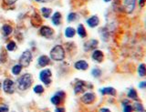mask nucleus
<instances>
[{
    "label": "nucleus",
    "mask_w": 146,
    "mask_h": 112,
    "mask_svg": "<svg viewBox=\"0 0 146 112\" xmlns=\"http://www.w3.org/2000/svg\"><path fill=\"white\" fill-rule=\"evenodd\" d=\"M32 83H33V76L29 73L22 75L17 79V87L21 90H27V89H29L32 86Z\"/></svg>",
    "instance_id": "nucleus-1"
},
{
    "label": "nucleus",
    "mask_w": 146,
    "mask_h": 112,
    "mask_svg": "<svg viewBox=\"0 0 146 112\" xmlns=\"http://www.w3.org/2000/svg\"><path fill=\"white\" fill-rule=\"evenodd\" d=\"M50 59L54 61H62L65 59V50L60 45H56L50 50Z\"/></svg>",
    "instance_id": "nucleus-2"
},
{
    "label": "nucleus",
    "mask_w": 146,
    "mask_h": 112,
    "mask_svg": "<svg viewBox=\"0 0 146 112\" xmlns=\"http://www.w3.org/2000/svg\"><path fill=\"white\" fill-rule=\"evenodd\" d=\"M32 61V53L30 50L27 49L22 53V55L19 57V64L23 67V68H27L29 67V64Z\"/></svg>",
    "instance_id": "nucleus-3"
},
{
    "label": "nucleus",
    "mask_w": 146,
    "mask_h": 112,
    "mask_svg": "<svg viewBox=\"0 0 146 112\" xmlns=\"http://www.w3.org/2000/svg\"><path fill=\"white\" fill-rule=\"evenodd\" d=\"M51 76H52V73H51V70L47 69H43L40 71L39 73V79L42 81L45 85H49L51 83Z\"/></svg>",
    "instance_id": "nucleus-4"
},
{
    "label": "nucleus",
    "mask_w": 146,
    "mask_h": 112,
    "mask_svg": "<svg viewBox=\"0 0 146 112\" xmlns=\"http://www.w3.org/2000/svg\"><path fill=\"white\" fill-rule=\"evenodd\" d=\"M137 0H123V9L128 15H131L134 11Z\"/></svg>",
    "instance_id": "nucleus-5"
},
{
    "label": "nucleus",
    "mask_w": 146,
    "mask_h": 112,
    "mask_svg": "<svg viewBox=\"0 0 146 112\" xmlns=\"http://www.w3.org/2000/svg\"><path fill=\"white\" fill-rule=\"evenodd\" d=\"M3 89L4 91L7 94H13L16 90V87H15V83H14L13 80L6 78L3 82Z\"/></svg>",
    "instance_id": "nucleus-6"
},
{
    "label": "nucleus",
    "mask_w": 146,
    "mask_h": 112,
    "mask_svg": "<svg viewBox=\"0 0 146 112\" xmlns=\"http://www.w3.org/2000/svg\"><path fill=\"white\" fill-rule=\"evenodd\" d=\"M95 99H96V96L92 92H86L80 98L81 102L84 103V104H87V105L92 104V103L95 101Z\"/></svg>",
    "instance_id": "nucleus-7"
},
{
    "label": "nucleus",
    "mask_w": 146,
    "mask_h": 112,
    "mask_svg": "<svg viewBox=\"0 0 146 112\" xmlns=\"http://www.w3.org/2000/svg\"><path fill=\"white\" fill-rule=\"evenodd\" d=\"M39 34L45 38H51L54 35V30L48 26H42L39 28Z\"/></svg>",
    "instance_id": "nucleus-8"
},
{
    "label": "nucleus",
    "mask_w": 146,
    "mask_h": 112,
    "mask_svg": "<svg viewBox=\"0 0 146 112\" xmlns=\"http://www.w3.org/2000/svg\"><path fill=\"white\" fill-rule=\"evenodd\" d=\"M64 98H65V92L58 91L51 98H50V102L55 106H58L62 102V99Z\"/></svg>",
    "instance_id": "nucleus-9"
},
{
    "label": "nucleus",
    "mask_w": 146,
    "mask_h": 112,
    "mask_svg": "<svg viewBox=\"0 0 146 112\" xmlns=\"http://www.w3.org/2000/svg\"><path fill=\"white\" fill-rule=\"evenodd\" d=\"M98 45H99V41L97 39H90L86 43H84L83 48L86 52H89V51L96 49V47H98Z\"/></svg>",
    "instance_id": "nucleus-10"
},
{
    "label": "nucleus",
    "mask_w": 146,
    "mask_h": 112,
    "mask_svg": "<svg viewBox=\"0 0 146 112\" xmlns=\"http://www.w3.org/2000/svg\"><path fill=\"white\" fill-rule=\"evenodd\" d=\"M86 88H87V83L83 81V80H78L74 86V93L76 95L84 93Z\"/></svg>",
    "instance_id": "nucleus-11"
},
{
    "label": "nucleus",
    "mask_w": 146,
    "mask_h": 112,
    "mask_svg": "<svg viewBox=\"0 0 146 112\" xmlns=\"http://www.w3.org/2000/svg\"><path fill=\"white\" fill-rule=\"evenodd\" d=\"M91 57H92V59L94 61L100 63V62H102L104 59V54L102 50H100V49H94L92 52V55H91Z\"/></svg>",
    "instance_id": "nucleus-12"
},
{
    "label": "nucleus",
    "mask_w": 146,
    "mask_h": 112,
    "mask_svg": "<svg viewBox=\"0 0 146 112\" xmlns=\"http://www.w3.org/2000/svg\"><path fill=\"white\" fill-rule=\"evenodd\" d=\"M87 25H88L90 28H94L96 26H98L100 24V18L98 16H91L90 17H89L86 21Z\"/></svg>",
    "instance_id": "nucleus-13"
},
{
    "label": "nucleus",
    "mask_w": 146,
    "mask_h": 112,
    "mask_svg": "<svg viewBox=\"0 0 146 112\" xmlns=\"http://www.w3.org/2000/svg\"><path fill=\"white\" fill-rule=\"evenodd\" d=\"M100 92L102 95L103 96H116V94H117V91H116V89L112 88V87H106V88H100Z\"/></svg>",
    "instance_id": "nucleus-14"
},
{
    "label": "nucleus",
    "mask_w": 146,
    "mask_h": 112,
    "mask_svg": "<svg viewBox=\"0 0 146 112\" xmlns=\"http://www.w3.org/2000/svg\"><path fill=\"white\" fill-rule=\"evenodd\" d=\"M74 68L78 70L84 71V70H87L89 69V63L85 60H79V61L75 62Z\"/></svg>",
    "instance_id": "nucleus-15"
},
{
    "label": "nucleus",
    "mask_w": 146,
    "mask_h": 112,
    "mask_svg": "<svg viewBox=\"0 0 146 112\" xmlns=\"http://www.w3.org/2000/svg\"><path fill=\"white\" fill-rule=\"evenodd\" d=\"M49 63H50V59L45 55L40 56L38 59V65L41 67V68H44V67L48 66Z\"/></svg>",
    "instance_id": "nucleus-16"
},
{
    "label": "nucleus",
    "mask_w": 146,
    "mask_h": 112,
    "mask_svg": "<svg viewBox=\"0 0 146 112\" xmlns=\"http://www.w3.org/2000/svg\"><path fill=\"white\" fill-rule=\"evenodd\" d=\"M127 97H128V98H130V99L135 100V101L138 100V98H139L137 90L133 88H131L129 89V91H128V93H127Z\"/></svg>",
    "instance_id": "nucleus-17"
},
{
    "label": "nucleus",
    "mask_w": 146,
    "mask_h": 112,
    "mask_svg": "<svg viewBox=\"0 0 146 112\" xmlns=\"http://www.w3.org/2000/svg\"><path fill=\"white\" fill-rule=\"evenodd\" d=\"M61 14L59 12H55L54 15L51 17V20H52V23L55 26H59L61 24Z\"/></svg>",
    "instance_id": "nucleus-18"
},
{
    "label": "nucleus",
    "mask_w": 146,
    "mask_h": 112,
    "mask_svg": "<svg viewBox=\"0 0 146 112\" xmlns=\"http://www.w3.org/2000/svg\"><path fill=\"white\" fill-rule=\"evenodd\" d=\"M1 32L3 34L4 37H8L9 35H11V33L13 32V28L10 25H4L1 28Z\"/></svg>",
    "instance_id": "nucleus-19"
},
{
    "label": "nucleus",
    "mask_w": 146,
    "mask_h": 112,
    "mask_svg": "<svg viewBox=\"0 0 146 112\" xmlns=\"http://www.w3.org/2000/svg\"><path fill=\"white\" fill-rule=\"evenodd\" d=\"M137 73H138L139 77L141 78H145L146 77V65L141 63L138 66L137 68Z\"/></svg>",
    "instance_id": "nucleus-20"
},
{
    "label": "nucleus",
    "mask_w": 146,
    "mask_h": 112,
    "mask_svg": "<svg viewBox=\"0 0 146 112\" xmlns=\"http://www.w3.org/2000/svg\"><path fill=\"white\" fill-rule=\"evenodd\" d=\"M31 23L34 26H38L41 23H42V19H41V17L39 16L38 14H34L31 17Z\"/></svg>",
    "instance_id": "nucleus-21"
},
{
    "label": "nucleus",
    "mask_w": 146,
    "mask_h": 112,
    "mask_svg": "<svg viewBox=\"0 0 146 112\" xmlns=\"http://www.w3.org/2000/svg\"><path fill=\"white\" fill-rule=\"evenodd\" d=\"M76 32L78 33V35H79L80 38H84L87 37V31L84 28V26L82 24H80L79 26H78V28H77Z\"/></svg>",
    "instance_id": "nucleus-22"
},
{
    "label": "nucleus",
    "mask_w": 146,
    "mask_h": 112,
    "mask_svg": "<svg viewBox=\"0 0 146 112\" xmlns=\"http://www.w3.org/2000/svg\"><path fill=\"white\" fill-rule=\"evenodd\" d=\"M132 107H133V111L135 112H145L143 105L138 100L135 101L133 104H132Z\"/></svg>",
    "instance_id": "nucleus-23"
},
{
    "label": "nucleus",
    "mask_w": 146,
    "mask_h": 112,
    "mask_svg": "<svg viewBox=\"0 0 146 112\" xmlns=\"http://www.w3.org/2000/svg\"><path fill=\"white\" fill-rule=\"evenodd\" d=\"M65 37L68 38H74V36L76 35V30L71 28V26H68V28H67L65 29Z\"/></svg>",
    "instance_id": "nucleus-24"
},
{
    "label": "nucleus",
    "mask_w": 146,
    "mask_h": 112,
    "mask_svg": "<svg viewBox=\"0 0 146 112\" xmlns=\"http://www.w3.org/2000/svg\"><path fill=\"white\" fill-rule=\"evenodd\" d=\"M41 14H42V16L44 17H46V18H48V17L50 16V15H51V8H48V7H42L41 8Z\"/></svg>",
    "instance_id": "nucleus-25"
},
{
    "label": "nucleus",
    "mask_w": 146,
    "mask_h": 112,
    "mask_svg": "<svg viewBox=\"0 0 146 112\" xmlns=\"http://www.w3.org/2000/svg\"><path fill=\"white\" fill-rule=\"evenodd\" d=\"M22 68L23 67L20 65V64H17V65H15L12 68V73L15 75V76H17V75H19L20 74V72L22 71Z\"/></svg>",
    "instance_id": "nucleus-26"
},
{
    "label": "nucleus",
    "mask_w": 146,
    "mask_h": 112,
    "mask_svg": "<svg viewBox=\"0 0 146 112\" xmlns=\"http://www.w3.org/2000/svg\"><path fill=\"white\" fill-rule=\"evenodd\" d=\"M102 70H100L99 68H94L91 70V75H92V77H94L95 78H100V76H102Z\"/></svg>",
    "instance_id": "nucleus-27"
},
{
    "label": "nucleus",
    "mask_w": 146,
    "mask_h": 112,
    "mask_svg": "<svg viewBox=\"0 0 146 112\" xmlns=\"http://www.w3.org/2000/svg\"><path fill=\"white\" fill-rule=\"evenodd\" d=\"M33 91L36 94H42L44 92V87L41 86V85H36L33 88Z\"/></svg>",
    "instance_id": "nucleus-28"
},
{
    "label": "nucleus",
    "mask_w": 146,
    "mask_h": 112,
    "mask_svg": "<svg viewBox=\"0 0 146 112\" xmlns=\"http://www.w3.org/2000/svg\"><path fill=\"white\" fill-rule=\"evenodd\" d=\"M7 49L8 51L16 50V49H17V44H16V42H14V41L8 42V44L7 45Z\"/></svg>",
    "instance_id": "nucleus-29"
},
{
    "label": "nucleus",
    "mask_w": 146,
    "mask_h": 112,
    "mask_svg": "<svg viewBox=\"0 0 146 112\" xmlns=\"http://www.w3.org/2000/svg\"><path fill=\"white\" fill-rule=\"evenodd\" d=\"M77 19V14L76 13H70V14L68 15V17H67V20L68 22H73L74 20Z\"/></svg>",
    "instance_id": "nucleus-30"
},
{
    "label": "nucleus",
    "mask_w": 146,
    "mask_h": 112,
    "mask_svg": "<svg viewBox=\"0 0 146 112\" xmlns=\"http://www.w3.org/2000/svg\"><path fill=\"white\" fill-rule=\"evenodd\" d=\"M122 112H133V107H132V105H131V104L124 105L123 106Z\"/></svg>",
    "instance_id": "nucleus-31"
},
{
    "label": "nucleus",
    "mask_w": 146,
    "mask_h": 112,
    "mask_svg": "<svg viewBox=\"0 0 146 112\" xmlns=\"http://www.w3.org/2000/svg\"><path fill=\"white\" fill-rule=\"evenodd\" d=\"M9 111V107L6 104H2L0 105V112H8Z\"/></svg>",
    "instance_id": "nucleus-32"
},
{
    "label": "nucleus",
    "mask_w": 146,
    "mask_h": 112,
    "mask_svg": "<svg viewBox=\"0 0 146 112\" xmlns=\"http://www.w3.org/2000/svg\"><path fill=\"white\" fill-rule=\"evenodd\" d=\"M4 1V3L6 4V5H7V6H12V5H14L17 0H3Z\"/></svg>",
    "instance_id": "nucleus-33"
},
{
    "label": "nucleus",
    "mask_w": 146,
    "mask_h": 112,
    "mask_svg": "<svg viewBox=\"0 0 146 112\" xmlns=\"http://www.w3.org/2000/svg\"><path fill=\"white\" fill-rule=\"evenodd\" d=\"M139 88H141V89H144V88H146V80H143V81H141L140 83H139Z\"/></svg>",
    "instance_id": "nucleus-34"
},
{
    "label": "nucleus",
    "mask_w": 146,
    "mask_h": 112,
    "mask_svg": "<svg viewBox=\"0 0 146 112\" xmlns=\"http://www.w3.org/2000/svg\"><path fill=\"white\" fill-rule=\"evenodd\" d=\"M99 112H111V111L108 107H102V109H99Z\"/></svg>",
    "instance_id": "nucleus-35"
},
{
    "label": "nucleus",
    "mask_w": 146,
    "mask_h": 112,
    "mask_svg": "<svg viewBox=\"0 0 146 112\" xmlns=\"http://www.w3.org/2000/svg\"><path fill=\"white\" fill-rule=\"evenodd\" d=\"M146 5V0H139V6L141 7H143Z\"/></svg>",
    "instance_id": "nucleus-36"
},
{
    "label": "nucleus",
    "mask_w": 146,
    "mask_h": 112,
    "mask_svg": "<svg viewBox=\"0 0 146 112\" xmlns=\"http://www.w3.org/2000/svg\"><path fill=\"white\" fill-rule=\"evenodd\" d=\"M55 112H65V109L64 107H56Z\"/></svg>",
    "instance_id": "nucleus-37"
},
{
    "label": "nucleus",
    "mask_w": 146,
    "mask_h": 112,
    "mask_svg": "<svg viewBox=\"0 0 146 112\" xmlns=\"http://www.w3.org/2000/svg\"><path fill=\"white\" fill-rule=\"evenodd\" d=\"M122 106H124V105H127V104H130V102H129V100L128 99H125V100H122Z\"/></svg>",
    "instance_id": "nucleus-38"
},
{
    "label": "nucleus",
    "mask_w": 146,
    "mask_h": 112,
    "mask_svg": "<svg viewBox=\"0 0 146 112\" xmlns=\"http://www.w3.org/2000/svg\"><path fill=\"white\" fill-rule=\"evenodd\" d=\"M103 1H104V2H106V3H109V2H111V0H103Z\"/></svg>",
    "instance_id": "nucleus-39"
},
{
    "label": "nucleus",
    "mask_w": 146,
    "mask_h": 112,
    "mask_svg": "<svg viewBox=\"0 0 146 112\" xmlns=\"http://www.w3.org/2000/svg\"><path fill=\"white\" fill-rule=\"evenodd\" d=\"M35 1H36V2H40V1H42V0H35Z\"/></svg>",
    "instance_id": "nucleus-40"
},
{
    "label": "nucleus",
    "mask_w": 146,
    "mask_h": 112,
    "mask_svg": "<svg viewBox=\"0 0 146 112\" xmlns=\"http://www.w3.org/2000/svg\"><path fill=\"white\" fill-rule=\"evenodd\" d=\"M1 88H2V86H1V83H0V89H1Z\"/></svg>",
    "instance_id": "nucleus-41"
},
{
    "label": "nucleus",
    "mask_w": 146,
    "mask_h": 112,
    "mask_svg": "<svg viewBox=\"0 0 146 112\" xmlns=\"http://www.w3.org/2000/svg\"><path fill=\"white\" fill-rule=\"evenodd\" d=\"M47 112H48V111H47Z\"/></svg>",
    "instance_id": "nucleus-42"
}]
</instances>
